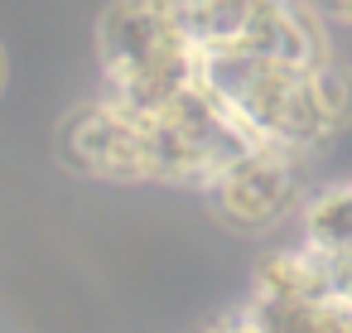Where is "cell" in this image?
Listing matches in <instances>:
<instances>
[{"instance_id": "cell-1", "label": "cell", "mask_w": 352, "mask_h": 333, "mask_svg": "<svg viewBox=\"0 0 352 333\" xmlns=\"http://www.w3.org/2000/svg\"><path fill=\"white\" fill-rule=\"evenodd\" d=\"M203 83L232 107L256 145H280L314 160L352 126V68L333 54L318 63L203 54Z\"/></svg>"}, {"instance_id": "cell-2", "label": "cell", "mask_w": 352, "mask_h": 333, "mask_svg": "<svg viewBox=\"0 0 352 333\" xmlns=\"http://www.w3.org/2000/svg\"><path fill=\"white\" fill-rule=\"evenodd\" d=\"M97 58L107 97L121 107H155L203 78L179 0H111L97 20Z\"/></svg>"}, {"instance_id": "cell-3", "label": "cell", "mask_w": 352, "mask_h": 333, "mask_svg": "<svg viewBox=\"0 0 352 333\" xmlns=\"http://www.w3.org/2000/svg\"><path fill=\"white\" fill-rule=\"evenodd\" d=\"M203 198L212 217L241 237L275 232L280 222L299 217L309 198V155L280 145H251L203 184Z\"/></svg>"}, {"instance_id": "cell-4", "label": "cell", "mask_w": 352, "mask_h": 333, "mask_svg": "<svg viewBox=\"0 0 352 333\" xmlns=\"http://www.w3.org/2000/svg\"><path fill=\"white\" fill-rule=\"evenodd\" d=\"M58 160L73 174L102 179V184H160V164H155L145 121L135 111H126L121 102H111L107 92L63 116Z\"/></svg>"}, {"instance_id": "cell-5", "label": "cell", "mask_w": 352, "mask_h": 333, "mask_svg": "<svg viewBox=\"0 0 352 333\" xmlns=\"http://www.w3.org/2000/svg\"><path fill=\"white\" fill-rule=\"evenodd\" d=\"M299 232H304L299 241L323 256L352 251V179L309 189V198L299 208Z\"/></svg>"}, {"instance_id": "cell-6", "label": "cell", "mask_w": 352, "mask_h": 333, "mask_svg": "<svg viewBox=\"0 0 352 333\" xmlns=\"http://www.w3.org/2000/svg\"><path fill=\"white\" fill-rule=\"evenodd\" d=\"M309 6H314L328 25H347V30H352V0H309Z\"/></svg>"}, {"instance_id": "cell-7", "label": "cell", "mask_w": 352, "mask_h": 333, "mask_svg": "<svg viewBox=\"0 0 352 333\" xmlns=\"http://www.w3.org/2000/svg\"><path fill=\"white\" fill-rule=\"evenodd\" d=\"M208 333H256V323L246 319V309H236V314H227V319H217Z\"/></svg>"}, {"instance_id": "cell-8", "label": "cell", "mask_w": 352, "mask_h": 333, "mask_svg": "<svg viewBox=\"0 0 352 333\" xmlns=\"http://www.w3.org/2000/svg\"><path fill=\"white\" fill-rule=\"evenodd\" d=\"M0 87H6V54H0Z\"/></svg>"}]
</instances>
